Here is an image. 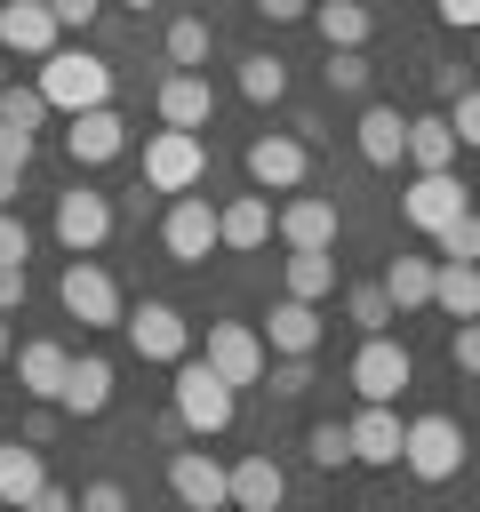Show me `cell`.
I'll list each match as a JSON object with an SVG mask.
<instances>
[{"instance_id":"6da1fadb","label":"cell","mask_w":480,"mask_h":512,"mask_svg":"<svg viewBox=\"0 0 480 512\" xmlns=\"http://www.w3.org/2000/svg\"><path fill=\"white\" fill-rule=\"evenodd\" d=\"M40 96H48V112H88V104H112V64L96 56V48H48L40 56V80H32Z\"/></svg>"},{"instance_id":"7a4b0ae2","label":"cell","mask_w":480,"mask_h":512,"mask_svg":"<svg viewBox=\"0 0 480 512\" xmlns=\"http://www.w3.org/2000/svg\"><path fill=\"white\" fill-rule=\"evenodd\" d=\"M176 416H184V432H200V440H216L224 424H232V408H240V384H224L200 352H184L176 360V400H168Z\"/></svg>"},{"instance_id":"3957f363","label":"cell","mask_w":480,"mask_h":512,"mask_svg":"<svg viewBox=\"0 0 480 512\" xmlns=\"http://www.w3.org/2000/svg\"><path fill=\"white\" fill-rule=\"evenodd\" d=\"M400 464H408V480H424V488H440V480H456L464 472V424L456 416H408L400 424Z\"/></svg>"},{"instance_id":"277c9868","label":"cell","mask_w":480,"mask_h":512,"mask_svg":"<svg viewBox=\"0 0 480 512\" xmlns=\"http://www.w3.org/2000/svg\"><path fill=\"white\" fill-rule=\"evenodd\" d=\"M208 176V144H200V128H152L144 136V184L152 192H192Z\"/></svg>"},{"instance_id":"5b68a950","label":"cell","mask_w":480,"mask_h":512,"mask_svg":"<svg viewBox=\"0 0 480 512\" xmlns=\"http://www.w3.org/2000/svg\"><path fill=\"white\" fill-rule=\"evenodd\" d=\"M56 304H64L80 328H120V312H128V304H120V280H112L96 256H72V264H64Z\"/></svg>"},{"instance_id":"8992f818","label":"cell","mask_w":480,"mask_h":512,"mask_svg":"<svg viewBox=\"0 0 480 512\" xmlns=\"http://www.w3.org/2000/svg\"><path fill=\"white\" fill-rule=\"evenodd\" d=\"M112 224H120L112 192H88V184L56 192V248H64V256H96V248L112 240Z\"/></svg>"},{"instance_id":"52a82bcc","label":"cell","mask_w":480,"mask_h":512,"mask_svg":"<svg viewBox=\"0 0 480 512\" xmlns=\"http://www.w3.org/2000/svg\"><path fill=\"white\" fill-rule=\"evenodd\" d=\"M248 184L256 192H296L304 176H312V144L304 136H288V128H264V136H248Z\"/></svg>"},{"instance_id":"ba28073f","label":"cell","mask_w":480,"mask_h":512,"mask_svg":"<svg viewBox=\"0 0 480 512\" xmlns=\"http://www.w3.org/2000/svg\"><path fill=\"white\" fill-rule=\"evenodd\" d=\"M120 328H128L136 360H160V368H176V360L192 352V320H184L176 304H160V296H144L136 312H120Z\"/></svg>"},{"instance_id":"9c48e42d","label":"cell","mask_w":480,"mask_h":512,"mask_svg":"<svg viewBox=\"0 0 480 512\" xmlns=\"http://www.w3.org/2000/svg\"><path fill=\"white\" fill-rule=\"evenodd\" d=\"M456 208H472V192L456 184V168H416V176H408V192H400V224H408V232H424V240H432Z\"/></svg>"},{"instance_id":"30bf717a","label":"cell","mask_w":480,"mask_h":512,"mask_svg":"<svg viewBox=\"0 0 480 512\" xmlns=\"http://www.w3.org/2000/svg\"><path fill=\"white\" fill-rule=\"evenodd\" d=\"M200 360L224 376V384H264V336L248 328V320H208V344H200Z\"/></svg>"},{"instance_id":"8fae6325","label":"cell","mask_w":480,"mask_h":512,"mask_svg":"<svg viewBox=\"0 0 480 512\" xmlns=\"http://www.w3.org/2000/svg\"><path fill=\"white\" fill-rule=\"evenodd\" d=\"M408 384H416V360H408V344H392V336L376 328V336L352 352V392H360V400H400Z\"/></svg>"},{"instance_id":"7c38bea8","label":"cell","mask_w":480,"mask_h":512,"mask_svg":"<svg viewBox=\"0 0 480 512\" xmlns=\"http://www.w3.org/2000/svg\"><path fill=\"white\" fill-rule=\"evenodd\" d=\"M160 240L176 264H208L216 256V208L200 192H168V216H160Z\"/></svg>"},{"instance_id":"4fadbf2b","label":"cell","mask_w":480,"mask_h":512,"mask_svg":"<svg viewBox=\"0 0 480 512\" xmlns=\"http://www.w3.org/2000/svg\"><path fill=\"white\" fill-rule=\"evenodd\" d=\"M72 128H64V152H72V168H104V160H120L128 152V120L112 112V104H88V112H64Z\"/></svg>"},{"instance_id":"5bb4252c","label":"cell","mask_w":480,"mask_h":512,"mask_svg":"<svg viewBox=\"0 0 480 512\" xmlns=\"http://www.w3.org/2000/svg\"><path fill=\"white\" fill-rule=\"evenodd\" d=\"M64 40V24H56V8L48 0H0V56H48Z\"/></svg>"},{"instance_id":"9a60e30c","label":"cell","mask_w":480,"mask_h":512,"mask_svg":"<svg viewBox=\"0 0 480 512\" xmlns=\"http://www.w3.org/2000/svg\"><path fill=\"white\" fill-rule=\"evenodd\" d=\"M272 232L288 240V248H336V200H320V192H288L280 208H272Z\"/></svg>"},{"instance_id":"2e32d148","label":"cell","mask_w":480,"mask_h":512,"mask_svg":"<svg viewBox=\"0 0 480 512\" xmlns=\"http://www.w3.org/2000/svg\"><path fill=\"white\" fill-rule=\"evenodd\" d=\"M168 488H176V504H192V512L232 504V480H224V464H216L208 448H176V456H168Z\"/></svg>"},{"instance_id":"e0dca14e","label":"cell","mask_w":480,"mask_h":512,"mask_svg":"<svg viewBox=\"0 0 480 512\" xmlns=\"http://www.w3.org/2000/svg\"><path fill=\"white\" fill-rule=\"evenodd\" d=\"M112 384H120V376H112V360H104V352H80V360L64 368V392H56V408L88 424V416H104V408H112Z\"/></svg>"},{"instance_id":"ac0fdd59","label":"cell","mask_w":480,"mask_h":512,"mask_svg":"<svg viewBox=\"0 0 480 512\" xmlns=\"http://www.w3.org/2000/svg\"><path fill=\"white\" fill-rule=\"evenodd\" d=\"M352 432V464H400V408L392 400H360V416H344Z\"/></svg>"},{"instance_id":"d6986e66","label":"cell","mask_w":480,"mask_h":512,"mask_svg":"<svg viewBox=\"0 0 480 512\" xmlns=\"http://www.w3.org/2000/svg\"><path fill=\"white\" fill-rule=\"evenodd\" d=\"M352 144H360L368 168H400V152H408V112H400V104H360Z\"/></svg>"},{"instance_id":"ffe728a7","label":"cell","mask_w":480,"mask_h":512,"mask_svg":"<svg viewBox=\"0 0 480 512\" xmlns=\"http://www.w3.org/2000/svg\"><path fill=\"white\" fill-rule=\"evenodd\" d=\"M264 240H272V200H264V192H240V200H224V208H216V248L256 256Z\"/></svg>"},{"instance_id":"44dd1931","label":"cell","mask_w":480,"mask_h":512,"mask_svg":"<svg viewBox=\"0 0 480 512\" xmlns=\"http://www.w3.org/2000/svg\"><path fill=\"white\" fill-rule=\"evenodd\" d=\"M152 104H160L168 128H208V120H216V88H208V72H168Z\"/></svg>"},{"instance_id":"7402d4cb","label":"cell","mask_w":480,"mask_h":512,"mask_svg":"<svg viewBox=\"0 0 480 512\" xmlns=\"http://www.w3.org/2000/svg\"><path fill=\"white\" fill-rule=\"evenodd\" d=\"M264 352H320V304H304V296H280L272 312H264Z\"/></svg>"},{"instance_id":"603a6c76","label":"cell","mask_w":480,"mask_h":512,"mask_svg":"<svg viewBox=\"0 0 480 512\" xmlns=\"http://www.w3.org/2000/svg\"><path fill=\"white\" fill-rule=\"evenodd\" d=\"M64 368H72V352H64L56 336H40V344L16 352V392H24V400H56V392H64Z\"/></svg>"},{"instance_id":"cb8c5ba5","label":"cell","mask_w":480,"mask_h":512,"mask_svg":"<svg viewBox=\"0 0 480 512\" xmlns=\"http://www.w3.org/2000/svg\"><path fill=\"white\" fill-rule=\"evenodd\" d=\"M40 480H48V472H40V448H32L24 432H16V440H0V504H8V512H32Z\"/></svg>"},{"instance_id":"d4e9b609","label":"cell","mask_w":480,"mask_h":512,"mask_svg":"<svg viewBox=\"0 0 480 512\" xmlns=\"http://www.w3.org/2000/svg\"><path fill=\"white\" fill-rule=\"evenodd\" d=\"M224 480H232V504H240V512H272V504L288 496V472H280L272 456H240Z\"/></svg>"},{"instance_id":"484cf974","label":"cell","mask_w":480,"mask_h":512,"mask_svg":"<svg viewBox=\"0 0 480 512\" xmlns=\"http://www.w3.org/2000/svg\"><path fill=\"white\" fill-rule=\"evenodd\" d=\"M312 32L328 48H368L376 16H368V0H312Z\"/></svg>"},{"instance_id":"4316f807","label":"cell","mask_w":480,"mask_h":512,"mask_svg":"<svg viewBox=\"0 0 480 512\" xmlns=\"http://www.w3.org/2000/svg\"><path fill=\"white\" fill-rule=\"evenodd\" d=\"M432 304H440L448 320H480V264L440 256V272H432Z\"/></svg>"},{"instance_id":"83f0119b","label":"cell","mask_w":480,"mask_h":512,"mask_svg":"<svg viewBox=\"0 0 480 512\" xmlns=\"http://www.w3.org/2000/svg\"><path fill=\"white\" fill-rule=\"evenodd\" d=\"M280 296H304V304H320V296H336V256H328V248H288V272H280Z\"/></svg>"},{"instance_id":"f1b7e54d","label":"cell","mask_w":480,"mask_h":512,"mask_svg":"<svg viewBox=\"0 0 480 512\" xmlns=\"http://www.w3.org/2000/svg\"><path fill=\"white\" fill-rule=\"evenodd\" d=\"M432 272H440V256H392V264H384V296H392V312L432 304Z\"/></svg>"},{"instance_id":"f546056e","label":"cell","mask_w":480,"mask_h":512,"mask_svg":"<svg viewBox=\"0 0 480 512\" xmlns=\"http://www.w3.org/2000/svg\"><path fill=\"white\" fill-rule=\"evenodd\" d=\"M456 152H464V144H456V128H448V120H432V112H424V120H408V152H400L408 168H456Z\"/></svg>"},{"instance_id":"4dcf8cb0","label":"cell","mask_w":480,"mask_h":512,"mask_svg":"<svg viewBox=\"0 0 480 512\" xmlns=\"http://www.w3.org/2000/svg\"><path fill=\"white\" fill-rule=\"evenodd\" d=\"M240 96H248V104H280V96H288V64L264 56V48L240 56Z\"/></svg>"},{"instance_id":"1f68e13d","label":"cell","mask_w":480,"mask_h":512,"mask_svg":"<svg viewBox=\"0 0 480 512\" xmlns=\"http://www.w3.org/2000/svg\"><path fill=\"white\" fill-rule=\"evenodd\" d=\"M344 320H352L360 336H376V328H392L400 312H392V296H384V280H360V288H344Z\"/></svg>"},{"instance_id":"d6a6232c","label":"cell","mask_w":480,"mask_h":512,"mask_svg":"<svg viewBox=\"0 0 480 512\" xmlns=\"http://www.w3.org/2000/svg\"><path fill=\"white\" fill-rule=\"evenodd\" d=\"M320 80H328L336 96H368V80H376V64H368V48H328V64H320Z\"/></svg>"},{"instance_id":"836d02e7","label":"cell","mask_w":480,"mask_h":512,"mask_svg":"<svg viewBox=\"0 0 480 512\" xmlns=\"http://www.w3.org/2000/svg\"><path fill=\"white\" fill-rule=\"evenodd\" d=\"M168 64L176 72H200L208 64V16H176L168 24Z\"/></svg>"},{"instance_id":"e575fe53","label":"cell","mask_w":480,"mask_h":512,"mask_svg":"<svg viewBox=\"0 0 480 512\" xmlns=\"http://www.w3.org/2000/svg\"><path fill=\"white\" fill-rule=\"evenodd\" d=\"M304 456H312L320 472H344V464H352V432H344L336 416H320V424L304 432Z\"/></svg>"},{"instance_id":"d590c367","label":"cell","mask_w":480,"mask_h":512,"mask_svg":"<svg viewBox=\"0 0 480 512\" xmlns=\"http://www.w3.org/2000/svg\"><path fill=\"white\" fill-rule=\"evenodd\" d=\"M432 248H440V256H464V264H480V208H456V216L432 232Z\"/></svg>"},{"instance_id":"8d00e7d4","label":"cell","mask_w":480,"mask_h":512,"mask_svg":"<svg viewBox=\"0 0 480 512\" xmlns=\"http://www.w3.org/2000/svg\"><path fill=\"white\" fill-rule=\"evenodd\" d=\"M0 120H16V128H40V120H48V96L8 80V88H0Z\"/></svg>"},{"instance_id":"74e56055","label":"cell","mask_w":480,"mask_h":512,"mask_svg":"<svg viewBox=\"0 0 480 512\" xmlns=\"http://www.w3.org/2000/svg\"><path fill=\"white\" fill-rule=\"evenodd\" d=\"M448 128H456L464 152H480V88H456L448 96Z\"/></svg>"},{"instance_id":"f35d334b","label":"cell","mask_w":480,"mask_h":512,"mask_svg":"<svg viewBox=\"0 0 480 512\" xmlns=\"http://www.w3.org/2000/svg\"><path fill=\"white\" fill-rule=\"evenodd\" d=\"M32 144H40L32 128H16V120H0V168H16V176H24V168H32Z\"/></svg>"},{"instance_id":"ab89813d","label":"cell","mask_w":480,"mask_h":512,"mask_svg":"<svg viewBox=\"0 0 480 512\" xmlns=\"http://www.w3.org/2000/svg\"><path fill=\"white\" fill-rule=\"evenodd\" d=\"M448 360H456V376H480V320H456V336H448Z\"/></svg>"},{"instance_id":"60d3db41","label":"cell","mask_w":480,"mask_h":512,"mask_svg":"<svg viewBox=\"0 0 480 512\" xmlns=\"http://www.w3.org/2000/svg\"><path fill=\"white\" fill-rule=\"evenodd\" d=\"M72 504H80V512H128V488H120V480H88Z\"/></svg>"},{"instance_id":"b9f144b4","label":"cell","mask_w":480,"mask_h":512,"mask_svg":"<svg viewBox=\"0 0 480 512\" xmlns=\"http://www.w3.org/2000/svg\"><path fill=\"white\" fill-rule=\"evenodd\" d=\"M24 256H32V232L16 208H0V264H24Z\"/></svg>"},{"instance_id":"7bdbcfd3","label":"cell","mask_w":480,"mask_h":512,"mask_svg":"<svg viewBox=\"0 0 480 512\" xmlns=\"http://www.w3.org/2000/svg\"><path fill=\"white\" fill-rule=\"evenodd\" d=\"M56 424H64V408H56V400H32V416H24V440H32V448H48V440H56Z\"/></svg>"},{"instance_id":"ee69618b","label":"cell","mask_w":480,"mask_h":512,"mask_svg":"<svg viewBox=\"0 0 480 512\" xmlns=\"http://www.w3.org/2000/svg\"><path fill=\"white\" fill-rule=\"evenodd\" d=\"M48 8H56V24H64V32H88L104 0H48Z\"/></svg>"},{"instance_id":"f6af8a7d","label":"cell","mask_w":480,"mask_h":512,"mask_svg":"<svg viewBox=\"0 0 480 512\" xmlns=\"http://www.w3.org/2000/svg\"><path fill=\"white\" fill-rule=\"evenodd\" d=\"M448 32H480V0H432Z\"/></svg>"},{"instance_id":"bcb514c9","label":"cell","mask_w":480,"mask_h":512,"mask_svg":"<svg viewBox=\"0 0 480 512\" xmlns=\"http://www.w3.org/2000/svg\"><path fill=\"white\" fill-rule=\"evenodd\" d=\"M256 16H272V24H304L312 16V0H248Z\"/></svg>"},{"instance_id":"7dc6e473","label":"cell","mask_w":480,"mask_h":512,"mask_svg":"<svg viewBox=\"0 0 480 512\" xmlns=\"http://www.w3.org/2000/svg\"><path fill=\"white\" fill-rule=\"evenodd\" d=\"M24 288H32V280H24V264H0V312H16V304H24Z\"/></svg>"},{"instance_id":"c3c4849f","label":"cell","mask_w":480,"mask_h":512,"mask_svg":"<svg viewBox=\"0 0 480 512\" xmlns=\"http://www.w3.org/2000/svg\"><path fill=\"white\" fill-rule=\"evenodd\" d=\"M32 512H72V488H56V480H40V496H32Z\"/></svg>"},{"instance_id":"681fc988","label":"cell","mask_w":480,"mask_h":512,"mask_svg":"<svg viewBox=\"0 0 480 512\" xmlns=\"http://www.w3.org/2000/svg\"><path fill=\"white\" fill-rule=\"evenodd\" d=\"M0 208H16V168H0Z\"/></svg>"},{"instance_id":"f907efd6","label":"cell","mask_w":480,"mask_h":512,"mask_svg":"<svg viewBox=\"0 0 480 512\" xmlns=\"http://www.w3.org/2000/svg\"><path fill=\"white\" fill-rule=\"evenodd\" d=\"M0 368H8V312H0Z\"/></svg>"},{"instance_id":"816d5d0a","label":"cell","mask_w":480,"mask_h":512,"mask_svg":"<svg viewBox=\"0 0 480 512\" xmlns=\"http://www.w3.org/2000/svg\"><path fill=\"white\" fill-rule=\"evenodd\" d=\"M120 8H136V16H144V8H160V0H120Z\"/></svg>"},{"instance_id":"f5cc1de1","label":"cell","mask_w":480,"mask_h":512,"mask_svg":"<svg viewBox=\"0 0 480 512\" xmlns=\"http://www.w3.org/2000/svg\"><path fill=\"white\" fill-rule=\"evenodd\" d=\"M0 88H8V56H0Z\"/></svg>"},{"instance_id":"db71d44e","label":"cell","mask_w":480,"mask_h":512,"mask_svg":"<svg viewBox=\"0 0 480 512\" xmlns=\"http://www.w3.org/2000/svg\"><path fill=\"white\" fill-rule=\"evenodd\" d=\"M472 208H480V200H472Z\"/></svg>"}]
</instances>
